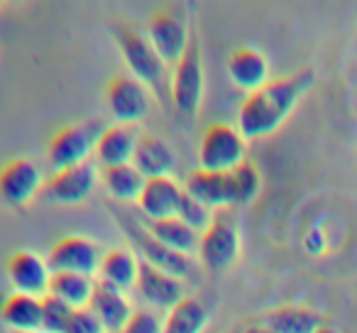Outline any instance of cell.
Listing matches in <instances>:
<instances>
[{
	"label": "cell",
	"mask_w": 357,
	"mask_h": 333,
	"mask_svg": "<svg viewBox=\"0 0 357 333\" xmlns=\"http://www.w3.org/2000/svg\"><path fill=\"white\" fill-rule=\"evenodd\" d=\"M316 76L311 69H301L296 74L269 79L262 89L252 91L243 98L238 110V128L248 140H259L277 133L287 118L294 113L298 101L313 86Z\"/></svg>",
	"instance_id": "obj_1"
},
{
	"label": "cell",
	"mask_w": 357,
	"mask_h": 333,
	"mask_svg": "<svg viewBox=\"0 0 357 333\" xmlns=\"http://www.w3.org/2000/svg\"><path fill=\"white\" fill-rule=\"evenodd\" d=\"M248 159V138L233 123H211L199 142V167L228 175Z\"/></svg>",
	"instance_id": "obj_2"
},
{
	"label": "cell",
	"mask_w": 357,
	"mask_h": 333,
	"mask_svg": "<svg viewBox=\"0 0 357 333\" xmlns=\"http://www.w3.org/2000/svg\"><path fill=\"white\" fill-rule=\"evenodd\" d=\"M206 94V69H204V54L201 45L191 40L189 50L184 57L172 66V79H169V98L174 108L181 115L191 118L199 113Z\"/></svg>",
	"instance_id": "obj_3"
},
{
	"label": "cell",
	"mask_w": 357,
	"mask_h": 333,
	"mask_svg": "<svg viewBox=\"0 0 357 333\" xmlns=\"http://www.w3.org/2000/svg\"><path fill=\"white\" fill-rule=\"evenodd\" d=\"M120 50H123V59L130 69V76L144 84L147 89L157 91V94H167L169 91V71L167 64L162 61V57L157 54V50L152 47L147 35L135 30H120L118 35Z\"/></svg>",
	"instance_id": "obj_4"
},
{
	"label": "cell",
	"mask_w": 357,
	"mask_h": 333,
	"mask_svg": "<svg viewBox=\"0 0 357 333\" xmlns=\"http://www.w3.org/2000/svg\"><path fill=\"white\" fill-rule=\"evenodd\" d=\"M100 133L103 130L96 123H74L56 130L50 140V147H47L52 170L59 172L66 167L91 162V154H96V142H98Z\"/></svg>",
	"instance_id": "obj_5"
},
{
	"label": "cell",
	"mask_w": 357,
	"mask_h": 333,
	"mask_svg": "<svg viewBox=\"0 0 357 333\" xmlns=\"http://www.w3.org/2000/svg\"><path fill=\"white\" fill-rule=\"evenodd\" d=\"M240 230L228 214H215L213 223L199 238V260L211 272L233 267L240 258Z\"/></svg>",
	"instance_id": "obj_6"
},
{
	"label": "cell",
	"mask_w": 357,
	"mask_h": 333,
	"mask_svg": "<svg viewBox=\"0 0 357 333\" xmlns=\"http://www.w3.org/2000/svg\"><path fill=\"white\" fill-rule=\"evenodd\" d=\"M98 182H100L98 167L93 162H84V164H76V167L52 172L50 179L45 182L42 196L50 204L76 206V204H84L86 199H91Z\"/></svg>",
	"instance_id": "obj_7"
},
{
	"label": "cell",
	"mask_w": 357,
	"mask_h": 333,
	"mask_svg": "<svg viewBox=\"0 0 357 333\" xmlns=\"http://www.w3.org/2000/svg\"><path fill=\"white\" fill-rule=\"evenodd\" d=\"M45 175L32 159L15 157L0 167V201L8 206H30L45 189Z\"/></svg>",
	"instance_id": "obj_8"
},
{
	"label": "cell",
	"mask_w": 357,
	"mask_h": 333,
	"mask_svg": "<svg viewBox=\"0 0 357 333\" xmlns=\"http://www.w3.org/2000/svg\"><path fill=\"white\" fill-rule=\"evenodd\" d=\"M105 250L86 235H64L50 248L47 262L52 272H76L96 277Z\"/></svg>",
	"instance_id": "obj_9"
},
{
	"label": "cell",
	"mask_w": 357,
	"mask_h": 333,
	"mask_svg": "<svg viewBox=\"0 0 357 333\" xmlns=\"http://www.w3.org/2000/svg\"><path fill=\"white\" fill-rule=\"evenodd\" d=\"M123 225H125V233L137 245L139 255H142V258H139L142 262L152 265V267H157V269H164V272L174 274V277H178V279H186L194 272V267H196L194 258L164 248L159 240H154L152 235H149V230L142 225V221H132V219H128V216H123Z\"/></svg>",
	"instance_id": "obj_10"
},
{
	"label": "cell",
	"mask_w": 357,
	"mask_h": 333,
	"mask_svg": "<svg viewBox=\"0 0 357 333\" xmlns=\"http://www.w3.org/2000/svg\"><path fill=\"white\" fill-rule=\"evenodd\" d=\"M147 37L152 42V47L157 50V54L162 57V61L167 66H174L184 52L189 50L191 37H189V25H186V15L176 10H159L149 20Z\"/></svg>",
	"instance_id": "obj_11"
},
{
	"label": "cell",
	"mask_w": 357,
	"mask_h": 333,
	"mask_svg": "<svg viewBox=\"0 0 357 333\" xmlns=\"http://www.w3.org/2000/svg\"><path fill=\"white\" fill-rule=\"evenodd\" d=\"M105 101H108V110L113 113L115 123L123 125H137L152 105L149 89L139 84L135 76H115L108 86Z\"/></svg>",
	"instance_id": "obj_12"
},
{
	"label": "cell",
	"mask_w": 357,
	"mask_h": 333,
	"mask_svg": "<svg viewBox=\"0 0 357 333\" xmlns=\"http://www.w3.org/2000/svg\"><path fill=\"white\" fill-rule=\"evenodd\" d=\"M135 289H137L139 299L149 309H154V311H169L181 299H186L184 279L174 277V274L164 272V269L152 267L147 262L139 265V277Z\"/></svg>",
	"instance_id": "obj_13"
},
{
	"label": "cell",
	"mask_w": 357,
	"mask_h": 333,
	"mask_svg": "<svg viewBox=\"0 0 357 333\" xmlns=\"http://www.w3.org/2000/svg\"><path fill=\"white\" fill-rule=\"evenodd\" d=\"M8 279L13 284V292L45 297L50 292L52 267L42 255L32 253V250H17L8 260Z\"/></svg>",
	"instance_id": "obj_14"
},
{
	"label": "cell",
	"mask_w": 357,
	"mask_h": 333,
	"mask_svg": "<svg viewBox=\"0 0 357 333\" xmlns=\"http://www.w3.org/2000/svg\"><path fill=\"white\" fill-rule=\"evenodd\" d=\"M186 191L184 184H178L174 177H159V179H147L144 189L139 194L137 209L142 214V221H164L174 219L181 209Z\"/></svg>",
	"instance_id": "obj_15"
},
{
	"label": "cell",
	"mask_w": 357,
	"mask_h": 333,
	"mask_svg": "<svg viewBox=\"0 0 357 333\" xmlns=\"http://www.w3.org/2000/svg\"><path fill=\"white\" fill-rule=\"evenodd\" d=\"M139 140H142V135H139L137 125H108V128H103L98 142H96V162L100 164V170L132 164Z\"/></svg>",
	"instance_id": "obj_16"
},
{
	"label": "cell",
	"mask_w": 357,
	"mask_h": 333,
	"mask_svg": "<svg viewBox=\"0 0 357 333\" xmlns=\"http://www.w3.org/2000/svg\"><path fill=\"white\" fill-rule=\"evenodd\" d=\"M228 79L235 89L245 91V96L262 89L269 81V61L255 47H238L228 57Z\"/></svg>",
	"instance_id": "obj_17"
},
{
	"label": "cell",
	"mask_w": 357,
	"mask_h": 333,
	"mask_svg": "<svg viewBox=\"0 0 357 333\" xmlns=\"http://www.w3.org/2000/svg\"><path fill=\"white\" fill-rule=\"evenodd\" d=\"M186 196L196 199L199 204L208 206L211 211L228 209L233 204V186H230V177L220 175V172H208V170H194L186 177L184 184Z\"/></svg>",
	"instance_id": "obj_18"
},
{
	"label": "cell",
	"mask_w": 357,
	"mask_h": 333,
	"mask_svg": "<svg viewBox=\"0 0 357 333\" xmlns=\"http://www.w3.org/2000/svg\"><path fill=\"white\" fill-rule=\"evenodd\" d=\"M139 265H142V260L130 248H110V250H105L103 260H100L98 282L128 294L130 289H135V284H137Z\"/></svg>",
	"instance_id": "obj_19"
},
{
	"label": "cell",
	"mask_w": 357,
	"mask_h": 333,
	"mask_svg": "<svg viewBox=\"0 0 357 333\" xmlns=\"http://www.w3.org/2000/svg\"><path fill=\"white\" fill-rule=\"evenodd\" d=\"M89 306L93 309L96 316L100 318L105 333H120L135 311L128 294L120 292V289L108 287V284H103V282H96L93 297H91Z\"/></svg>",
	"instance_id": "obj_20"
},
{
	"label": "cell",
	"mask_w": 357,
	"mask_h": 333,
	"mask_svg": "<svg viewBox=\"0 0 357 333\" xmlns=\"http://www.w3.org/2000/svg\"><path fill=\"white\" fill-rule=\"evenodd\" d=\"M132 164L137 167V172L144 179H159V177H174L176 157H174L172 147L162 138L142 135Z\"/></svg>",
	"instance_id": "obj_21"
},
{
	"label": "cell",
	"mask_w": 357,
	"mask_h": 333,
	"mask_svg": "<svg viewBox=\"0 0 357 333\" xmlns=\"http://www.w3.org/2000/svg\"><path fill=\"white\" fill-rule=\"evenodd\" d=\"M0 321L17 333L42 331V297L13 292L0 306Z\"/></svg>",
	"instance_id": "obj_22"
},
{
	"label": "cell",
	"mask_w": 357,
	"mask_h": 333,
	"mask_svg": "<svg viewBox=\"0 0 357 333\" xmlns=\"http://www.w3.org/2000/svg\"><path fill=\"white\" fill-rule=\"evenodd\" d=\"M142 225L149 230V235L154 240H159L164 248L174 250V253L189 255V258H194L199 253L201 235L196 230H191L184 221H178L176 216L164 221H142Z\"/></svg>",
	"instance_id": "obj_23"
},
{
	"label": "cell",
	"mask_w": 357,
	"mask_h": 333,
	"mask_svg": "<svg viewBox=\"0 0 357 333\" xmlns=\"http://www.w3.org/2000/svg\"><path fill=\"white\" fill-rule=\"evenodd\" d=\"M144 177L137 172L135 164H120V167H105L100 170V184L103 189L120 204H137L144 189Z\"/></svg>",
	"instance_id": "obj_24"
},
{
	"label": "cell",
	"mask_w": 357,
	"mask_h": 333,
	"mask_svg": "<svg viewBox=\"0 0 357 333\" xmlns=\"http://www.w3.org/2000/svg\"><path fill=\"white\" fill-rule=\"evenodd\" d=\"M208 306L201 299L186 297L164 313L162 333H204L208 326Z\"/></svg>",
	"instance_id": "obj_25"
},
{
	"label": "cell",
	"mask_w": 357,
	"mask_h": 333,
	"mask_svg": "<svg viewBox=\"0 0 357 333\" xmlns=\"http://www.w3.org/2000/svg\"><path fill=\"white\" fill-rule=\"evenodd\" d=\"M274 333H316L323 326L321 313H316L308 306H298V304H287L274 311L267 313L264 318Z\"/></svg>",
	"instance_id": "obj_26"
},
{
	"label": "cell",
	"mask_w": 357,
	"mask_h": 333,
	"mask_svg": "<svg viewBox=\"0 0 357 333\" xmlns=\"http://www.w3.org/2000/svg\"><path fill=\"white\" fill-rule=\"evenodd\" d=\"M96 279L89 274H76V272H52L50 292L52 297L61 299L64 304H69L71 309L89 306L91 297H93Z\"/></svg>",
	"instance_id": "obj_27"
},
{
	"label": "cell",
	"mask_w": 357,
	"mask_h": 333,
	"mask_svg": "<svg viewBox=\"0 0 357 333\" xmlns=\"http://www.w3.org/2000/svg\"><path fill=\"white\" fill-rule=\"evenodd\" d=\"M230 186H233V204L245 206L250 201L257 199L259 189H262V175H259V167L250 159H245L243 164H238L233 172H228Z\"/></svg>",
	"instance_id": "obj_28"
},
{
	"label": "cell",
	"mask_w": 357,
	"mask_h": 333,
	"mask_svg": "<svg viewBox=\"0 0 357 333\" xmlns=\"http://www.w3.org/2000/svg\"><path fill=\"white\" fill-rule=\"evenodd\" d=\"M74 309L64 304L61 299L45 294L42 297V331L45 333H64L69 326V318Z\"/></svg>",
	"instance_id": "obj_29"
},
{
	"label": "cell",
	"mask_w": 357,
	"mask_h": 333,
	"mask_svg": "<svg viewBox=\"0 0 357 333\" xmlns=\"http://www.w3.org/2000/svg\"><path fill=\"white\" fill-rule=\"evenodd\" d=\"M176 219L184 221V223L189 225L191 230H196V233L201 235L211 223H213L215 214L208 209V206H204V204H199L196 199H191V196H184V201H181V209H178Z\"/></svg>",
	"instance_id": "obj_30"
},
{
	"label": "cell",
	"mask_w": 357,
	"mask_h": 333,
	"mask_svg": "<svg viewBox=\"0 0 357 333\" xmlns=\"http://www.w3.org/2000/svg\"><path fill=\"white\" fill-rule=\"evenodd\" d=\"M164 331V316L154 309H135L132 316L128 318L125 328L120 333H162Z\"/></svg>",
	"instance_id": "obj_31"
},
{
	"label": "cell",
	"mask_w": 357,
	"mask_h": 333,
	"mask_svg": "<svg viewBox=\"0 0 357 333\" xmlns=\"http://www.w3.org/2000/svg\"><path fill=\"white\" fill-rule=\"evenodd\" d=\"M64 333H105L100 318L96 316V311L91 306H81L71 311L69 326Z\"/></svg>",
	"instance_id": "obj_32"
},
{
	"label": "cell",
	"mask_w": 357,
	"mask_h": 333,
	"mask_svg": "<svg viewBox=\"0 0 357 333\" xmlns=\"http://www.w3.org/2000/svg\"><path fill=\"white\" fill-rule=\"evenodd\" d=\"M243 333H274V331L262 321V323H250V326H245Z\"/></svg>",
	"instance_id": "obj_33"
},
{
	"label": "cell",
	"mask_w": 357,
	"mask_h": 333,
	"mask_svg": "<svg viewBox=\"0 0 357 333\" xmlns=\"http://www.w3.org/2000/svg\"><path fill=\"white\" fill-rule=\"evenodd\" d=\"M316 333H337V328L335 326H328V323H323V326L318 328Z\"/></svg>",
	"instance_id": "obj_34"
},
{
	"label": "cell",
	"mask_w": 357,
	"mask_h": 333,
	"mask_svg": "<svg viewBox=\"0 0 357 333\" xmlns=\"http://www.w3.org/2000/svg\"><path fill=\"white\" fill-rule=\"evenodd\" d=\"M32 333H45V331H32Z\"/></svg>",
	"instance_id": "obj_35"
}]
</instances>
